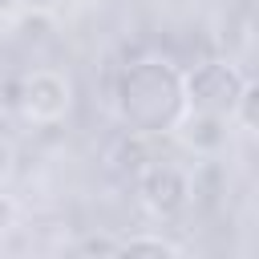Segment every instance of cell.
I'll return each instance as SVG.
<instances>
[{
  "label": "cell",
  "mask_w": 259,
  "mask_h": 259,
  "mask_svg": "<svg viewBox=\"0 0 259 259\" xmlns=\"http://www.w3.org/2000/svg\"><path fill=\"white\" fill-rule=\"evenodd\" d=\"M12 170V150H8V142H0V174H8Z\"/></svg>",
  "instance_id": "9c48e42d"
},
{
  "label": "cell",
  "mask_w": 259,
  "mask_h": 259,
  "mask_svg": "<svg viewBox=\"0 0 259 259\" xmlns=\"http://www.w3.org/2000/svg\"><path fill=\"white\" fill-rule=\"evenodd\" d=\"M12 105L32 125H57L73 109V81L61 69H32V73H24L16 81Z\"/></svg>",
  "instance_id": "3957f363"
},
{
  "label": "cell",
  "mask_w": 259,
  "mask_h": 259,
  "mask_svg": "<svg viewBox=\"0 0 259 259\" xmlns=\"http://www.w3.org/2000/svg\"><path fill=\"white\" fill-rule=\"evenodd\" d=\"M251 85V77L243 69H235L231 61H202L190 73H182V89H186V109L190 113H210V117H235V105L243 97V89Z\"/></svg>",
  "instance_id": "7a4b0ae2"
},
{
  "label": "cell",
  "mask_w": 259,
  "mask_h": 259,
  "mask_svg": "<svg viewBox=\"0 0 259 259\" xmlns=\"http://www.w3.org/2000/svg\"><path fill=\"white\" fill-rule=\"evenodd\" d=\"M113 113L134 138H166L178 130L186 109L182 69L162 57L130 61L113 81Z\"/></svg>",
  "instance_id": "6da1fadb"
},
{
  "label": "cell",
  "mask_w": 259,
  "mask_h": 259,
  "mask_svg": "<svg viewBox=\"0 0 259 259\" xmlns=\"http://www.w3.org/2000/svg\"><path fill=\"white\" fill-rule=\"evenodd\" d=\"M174 134L182 138L186 150H194V154H202V158H214V154L227 146L231 121H227V117H210V113H186Z\"/></svg>",
  "instance_id": "5b68a950"
},
{
  "label": "cell",
  "mask_w": 259,
  "mask_h": 259,
  "mask_svg": "<svg viewBox=\"0 0 259 259\" xmlns=\"http://www.w3.org/2000/svg\"><path fill=\"white\" fill-rule=\"evenodd\" d=\"M12 219H16V206H12V198H4V194H0V231H8V227H12Z\"/></svg>",
  "instance_id": "ba28073f"
},
{
  "label": "cell",
  "mask_w": 259,
  "mask_h": 259,
  "mask_svg": "<svg viewBox=\"0 0 259 259\" xmlns=\"http://www.w3.org/2000/svg\"><path fill=\"white\" fill-rule=\"evenodd\" d=\"M150 162H154V154H150V138L121 134V138L113 142V150H109V170H113L117 178H125V182H134Z\"/></svg>",
  "instance_id": "8992f818"
},
{
  "label": "cell",
  "mask_w": 259,
  "mask_h": 259,
  "mask_svg": "<svg viewBox=\"0 0 259 259\" xmlns=\"http://www.w3.org/2000/svg\"><path fill=\"white\" fill-rule=\"evenodd\" d=\"M109 259H182V251L158 235H134L109 251Z\"/></svg>",
  "instance_id": "52a82bcc"
},
{
  "label": "cell",
  "mask_w": 259,
  "mask_h": 259,
  "mask_svg": "<svg viewBox=\"0 0 259 259\" xmlns=\"http://www.w3.org/2000/svg\"><path fill=\"white\" fill-rule=\"evenodd\" d=\"M134 190H138V202L154 219H174L190 202V174L174 162H150L134 178Z\"/></svg>",
  "instance_id": "277c9868"
},
{
  "label": "cell",
  "mask_w": 259,
  "mask_h": 259,
  "mask_svg": "<svg viewBox=\"0 0 259 259\" xmlns=\"http://www.w3.org/2000/svg\"><path fill=\"white\" fill-rule=\"evenodd\" d=\"M16 8V0H0V12H12Z\"/></svg>",
  "instance_id": "30bf717a"
}]
</instances>
